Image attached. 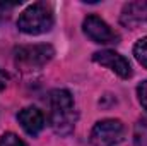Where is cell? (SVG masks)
<instances>
[{
	"mask_svg": "<svg viewBox=\"0 0 147 146\" xmlns=\"http://www.w3.org/2000/svg\"><path fill=\"white\" fill-rule=\"evenodd\" d=\"M53 26V12L50 9V5L36 2L33 5H29L26 10L21 12L19 19H17V28L26 33V35H43L48 33Z\"/></svg>",
	"mask_w": 147,
	"mask_h": 146,
	"instance_id": "cell-2",
	"label": "cell"
},
{
	"mask_svg": "<svg viewBox=\"0 0 147 146\" xmlns=\"http://www.w3.org/2000/svg\"><path fill=\"white\" fill-rule=\"evenodd\" d=\"M19 3H5V2H0V17H5V16H9L7 12L9 10H12L14 7H17Z\"/></svg>",
	"mask_w": 147,
	"mask_h": 146,
	"instance_id": "cell-13",
	"label": "cell"
},
{
	"mask_svg": "<svg viewBox=\"0 0 147 146\" xmlns=\"http://www.w3.org/2000/svg\"><path fill=\"white\" fill-rule=\"evenodd\" d=\"M7 83H9V76H7V72H3L0 69V91H3L7 88Z\"/></svg>",
	"mask_w": 147,
	"mask_h": 146,
	"instance_id": "cell-14",
	"label": "cell"
},
{
	"mask_svg": "<svg viewBox=\"0 0 147 146\" xmlns=\"http://www.w3.org/2000/svg\"><path fill=\"white\" fill-rule=\"evenodd\" d=\"M82 28H84V33L89 40H92L94 43H101V45H106V43H115L116 41V35L115 31L111 29L110 26L98 16H87L82 23Z\"/></svg>",
	"mask_w": 147,
	"mask_h": 146,
	"instance_id": "cell-6",
	"label": "cell"
},
{
	"mask_svg": "<svg viewBox=\"0 0 147 146\" xmlns=\"http://www.w3.org/2000/svg\"><path fill=\"white\" fill-rule=\"evenodd\" d=\"M17 120L21 127L29 134V136H38L43 127H45V115L43 112L36 107H26L17 113Z\"/></svg>",
	"mask_w": 147,
	"mask_h": 146,
	"instance_id": "cell-8",
	"label": "cell"
},
{
	"mask_svg": "<svg viewBox=\"0 0 147 146\" xmlns=\"http://www.w3.org/2000/svg\"><path fill=\"white\" fill-rule=\"evenodd\" d=\"M134 145L147 146V119H139L134 127Z\"/></svg>",
	"mask_w": 147,
	"mask_h": 146,
	"instance_id": "cell-9",
	"label": "cell"
},
{
	"mask_svg": "<svg viewBox=\"0 0 147 146\" xmlns=\"http://www.w3.org/2000/svg\"><path fill=\"white\" fill-rule=\"evenodd\" d=\"M125 136V127L118 119H105L96 122L91 131L92 146H116Z\"/></svg>",
	"mask_w": 147,
	"mask_h": 146,
	"instance_id": "cell-4",
	"label": "cell"
},
{
	"mask_svg": "<svg viewBox=\"0 0 147 146\" xmlns=\"http://www.w3.org/2000/svg\"><path fill=\"white\" fill-rule=\"evenodd\" d=\"M77 122V112L72 95L67 89H53L50 93V124L60 136H67L74 131Z\"/></svg>",
	"mask_w": 147,
	"mask_h": 146,
	"instance_id": "cell-1",
	"label": "cell"
},
{
	"mask_svg": "<svg viewBox=\"0 0 147 146\" xmlns=\"http://www.w3.org/2000/svg\"><path fill=\"white\" fill-rule=\"evenodd\" d=\"M92 60H94L96 64H99V65L108 67L110 71H113L116 76H120L121 79L132 77V65H130V62H128L123 55H120V53H116V52H113V50H101V52H96V53L92 55Z\"/></svg>",
	"mask_w": 147,
	"mask_h": 146,
	"instance_id": "cell-5",
	"label": "cell"
},
{
	"mask_svg": "<svg viewBox=\"0 0 147 146\" xmlns=\"http://www.w3.org/2000/svg\"><path fill=\"white\" fill-rule=\"evenodd\" d=\"M137 96H139L140 105L147 110V81H142V83L137 86Z\"/></svg>",
	"mask_w": 147,
	"mask_h": 146,
	"instance_id": "cell-12",
	"label": "cell"
},
{
	"mask_svg": "<svg viewBox=\"0 0 147 146\" xmlns=\"http://www.w3.org/2000/svg\"><path fill=\"white\" fill-rule=\"evenodd\" d=\"M120 23L127 28H135L139 24L147 23V0L128 2L121 10Z\"/></svg>",
	"mask_w": 147,
	"mask_h": 146,
	"instance_id": "cell-7",
	"label": "cell"
},
{
	"mask_svg": "<svg viewBox=\"0 0 147 146\" xmlns=\"http://www.w3.org/2000/svg\"><path fill=\"white\" fill-rule=\"evenodd\" d=\"M134 55H135L137 62H139L142 67L147 69V36L140 38V40L135 43V46H134Z\"/></svg>",
	"mask_w": 147,
	"mask_h": 146,
	"instance_id": "cell-10",
	"label": "cell"
},
{
	"mask_svg": "<svg viewBox=\"0 0 147 146\" xmlns=\"http://www.w3.org/2000/svg\"><path fill=\"white\" fill-rule=\"evenodd\" d=\"M55 55V50L51 45L41 43V45H26L14 50L16 64L22 71H36L41 69L45 64H48Z\"/></svg>",
	"mask_w": 147,
	"mask_h": 146,
	"instance_id": "cell-3",
	"label": "cell"
},
{
	"mask_svg": "<svg viewBox=\"0 0 147 146\" xmlns=\"http://www.w3.org/2000/svg\"><path fill=\"white\" fill-rule=\"evenodd\" d=\"M0 146H28L17 134L14 132H5L0 136Z\"/></svg>",
	"mask_w": 147,
	"mask_h": 146,
	"instance_id": "cell-11",
	"label": "cell"
}]
</instances>
